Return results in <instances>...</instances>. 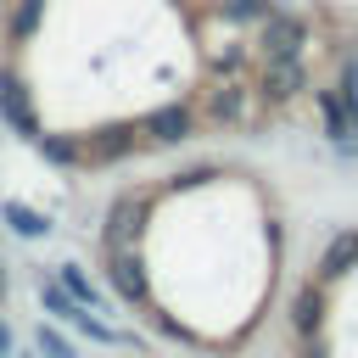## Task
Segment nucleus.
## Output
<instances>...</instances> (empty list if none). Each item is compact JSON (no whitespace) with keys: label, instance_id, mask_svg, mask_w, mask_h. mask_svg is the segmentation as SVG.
<instances>
[{"label":"nucleus","instance_id":"14","mask_svg":"<svg viewBox=\"0 0 358 358\" xmlns=\"http://www.w3.org/2000/svg\"><path fill=\"white\" fill-rule=\"evenodd\" d=\"M224 11H229V17H263L268 6H263V0H229Z\"/></svg>","mask_w":358,"mask_h":358},{"label":"nucleus","instance_id":"6","mask_svg":"<svg viewBox=\"0 0 358 358\" xmlns=\"http://www.w3.org/2000/svg\"><path fill=\"white\" fill-rule=\"evenodd\" d=\"M352 263H358V235H336V241L324 246V257H319V274L336 280V274H347Z\"/></svg>","mask_w":358,"mask_h":358},{"label":"nucleus","instance_id":"5","mask_svg":"<svg viewBox=\"0 0 358 358\" xmlns=\"http://www.w3.org/2000/svg\"><path fill=\"white\" fill-rule=\"evenodd\" d=\"M112 285H117L129 302H134V296H145V268H140V257H134V252H117V257H112Z\"/></svg>","mask_w":358,"mask_h":358},{"label":"nucleus","instance_id":"9","mask_svg":"<svg viewBox=\"0 0 358 358\" xmlns=\"http://www.w3.org/2000/svg\"><path fill=\"white\" fill-rule=\"evenodd\" d=\"M6 218H11L17 235H45V229H50V224H45L34 207H22V201H6Z\"/></svg>","mask_w":358,"mask_h":358},{"label":"nucleus","instance_id":"17","mask_svg":"<svg viewBox=\"0 0 358 358\" xmlns=\"http://www.w3.org/2000/svg\"><path fill=\"white\" fill-rule=\"evenodd\" d=\"M6 352H11V336H6V324H0V358H6Z\"/></svg>","mask_w":358,"mask_h":358},{"label":"nucleus","instance_id":"2","mask_svg":"<svg viewBox=\"0 0 358 358\" xmlns=\"http://www.w3.org/2000/svg\"><path fill=\"white\" fill-rule=\"evenodd\" d=\"M263 50H268V56H296V50H302V22H296V17H268Z\"/></svg>","mask_w":358,"mask_h":358},{"label":"nucleus","instance_id":"1","mask_svg":"<svg viewBox=\"0 0 358 358\" xmlns=\"http://www.w3.org/2000/svg\"><path fill=\"white\" fill-rule=\"evenodd\" d=\"M0 117H6L17 134H39V123H34V112H28V95H22V78H11V73H0Z\"/></svg>","mask_w":358,"mask_h":358},{"label":"nucleus","instance_id":"15","mask_svg":"<svg viewBox=\"0 0 358 358\" xmlns=\"http://www.w3.org/2000/svg\"><path fill=\"white\" fill-rule=\"evenodd\" d=\"M39 151L56 157V162H73V145H67V140H39Z\"/></svg>","mask_w":358,"mask_h":358},{"label":"nucleus","instance_id":"3","mask_svg":"<svg viewBox=\"0 0 358 358\" xmlns=\"http://www.w3.org/2000/svg\"><path fill=\"white\" fill-rule=\"evenodd\" d=\"M263 90H268L274 101L296 95V90H302V67H296V56H274V62H268V73H263Z\"/></svg>","mask_w":358,"mask_h":358},{"label":"nucleus","instance_id":"4","mask_svg":"<svg viewBox=\"0 0 358 358\" xmlns=\"http://www.w3.org/2000/svg\"><path fill=\"white\" fill-rule=\"evenodd\" d=\"M140 218H145V201L123 196V201L112 207V218H106V241H112V246H123L129 235H140Z\"/></svg>","mask_w":358,"mask_h":358},{"label":"nucleus","instance_id":"13","mask_svg":"<svg viewBox=\"0 0 358 358\" xmlns=\"http://www.w3.org/2000/svg\"><path fill=\"white\" fill-rule=\"evenodd\" d=\"M341 101H347V112L358 123V62H347V73H341Z\"/></svg>","mask_w":358,"mask_h":358},{"label":"nucleus","instance_id":"16","mask_svg":"<svg viewBox=\"0 0 358 358\" xmlns=\"http://www.w3.org/2000/svg\"><path fill=\"white\" fill-rule=\"evenodd\" d=\"M39 347H45L50 358H73V352H67V341H62V336H50V330H39Z\"/></svg>","mask_w":358,"mask_h":358},{"label":"nucleus","instance_id":"12","mask_svg":"<svg viewBox=\"0 0 358 358\" xmlns=\"http://www.w3.org/2000/svg\"><path fill=\"white\" fill-rule=\"evenodd\" d=\"M313 324H319V296L302 291V296H296V330H313Z\"/></svg>","mask_w":358,"mask_h":358},{"label":"nucleus","instance_id":"8","mask_svg":"<svg viewBox=\"0 0 358 358\" xmlns=\"http://www.w3.org/2000/svg\"><path fill=\"white\" fill-rule=\"evenodd\" d=\"M319 106H324V123H330V134H336V140H347V134H352V129H358V123H352V112H347V101H341V95H330V90H324V95H319Z\"/></svg>","mask_w":358,"mask_h":358},{"label":"nucleus","instance_id":"7","mask_svg":"<svg viewBox=\"0 0 358 358\" xmlns=\"http://www.w3.org/2000/svg\"><path fill=\"white\" fill-rule=\"evenodd\" d=\"M151 134H157V140H185V134H190V112H185V106H162V112L151 117Z\"/></svg>","mask_w":358,"mask_h":358},{"label":"nucleus","instance_id":"11","mask_svg":"<svg viewBox=\"0 0 358 358\" xmlns=\"http://www.w3.org/2000/svg\"><path fill=\"white\" fill-rule=\"evenodd\" d=\"M34 22H39V0H22V6H17V17H11V34H17V39H28V34H34Z\"/></svg>","mask_w":358,"mask_h":358},{"label":"nucleus","instance_id":"10","mask_svg":"<svg viewBox=\"0 0 358 358\" xmlns=\"http://www.w3.org/2000/svg\"><path fill=\"white\" fill-rule=\"evenodd\" d=\"M62 285H67V291H73V296H78V302H84V308H95V302H101V296H95V285H90V280H84V274H78V268H73V263H67V268H62Z\"/></svg>","mask_w":358,"mask_h":358}]
</instances>
